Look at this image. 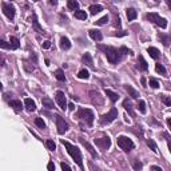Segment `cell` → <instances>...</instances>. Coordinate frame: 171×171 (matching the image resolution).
<instances>
[{"mask_svg": "<svg viewBox=\"0 0 171 171\" xmlns=\"http://www.w3.org/2000/svg\"><path fill=\"white\" fill-rule=\"evenodd\" d=\"M79 140H80V143H82V144H83L84 147H86V149L88 150V153L91 154L92 157H94V158H98V154H96V151H95L94 147H92V146L90 144V143H88L87 140H84V138H82V136L79 138Z\"/></svg>", "mask_w": 171, "mask_h": 171, "instance_id": "cell-12", "label": "cell"}, {"mask_svg": "<svg viewBox=\"0 0 171 171\" xmlns=\"http://www.w3.org/2000/svg\"><path fill=\"white\" fill-rule=\"evenodd\" d=\"M55 120H56V128H58L59 134H64V132L68 130V123H67L64 118H62L60 115H56L55 116Z\"/></svg>", "mask_w": 171, "mask_h": 171, "instance_id": "cell-7", "label": "cell"}, {"mask_svg": "<svg viewBox=\"0 0 171 171\" xmlns=\"http://www.w3.org/2000/svg\"><path fill=\"white\" fill-rule=\"evenodd\" d=\"M119 52L122 55H127V54H132V51L131 50H128L127 47H124V46H122V47L119 48Z\"/></svg>", "mask_w": 171, "mask_h": 171, "instance_id": "cell-39", "label": "cell"}, {"mask_svg": "<svg viewBox=\"0 0 171 171\" xmlns=\"http://www.w3.org/2000/svg\"><path fill=\"white\" fill-rule=\"evenodd\" d=\"M123 107H124V110L127 111L130 115H131L132 118L135 116V112H134V110H132V104L130 102H128V99H126V100H123Z\"/></svg>", "mask_w": 171, "mask_h": 171, "instance_id": "cell-18", "label": "cell"}, {"mask_svg": "<svg viewBox=\"0 0 171 171\" xmlns=\"http://www.w3.org/2000/svg\"><path fill=\"white\" fill-rule=\"evenodd\" d=\"M94 142L100 150H107V149L111 147V139H110L108 136H104V138H96Z\"/></svg>", "mask_w": 171, "mask_h": 171, "instance_id": "cell-8", "label": "cell"}, {"mask_svg": "<svg viewBox=\"0 0 171 171\" xmlns=\"http://www.w3.org/2000/svg\"><path fill=\"white\" fill-rule=\"evenodd\" d=\"M50 47H51V42H48V40H46V42L43 43V48H44V50H48Z\"/></svg>", "mask_w": 171, "mask_h": 171, "instance_id": "cell-45", "label": "cell"}, {"mask_svg": "<svg viewBox=\"0 0 171 171\" xmlns=\"http://www.w3.org/2000/svg\"><path fill=\"white\" fill-rule=\"evenodd\" d=\"M159 39H162V42H163V46L168 47V44H170V40H168V36H167V35H163V33H160V35H159Z\"/></svg>", "mask_w": 171, "mask_h": 171, "instance_id": "cell-37", "label": "cell"}, {"mask_svg": "<svg viewBox=\"0 0 171 171\" xmlns=\"http://www.w3.org/2000/svg\"><path fill=\"white\" fill-rule=\"evenodd\" d=\"M47 168H48L50 171H55V164L52 163V162H50V163L47 164Z\"/></svg>", "mask_w": 171, "mask_h": 171, "instance_id": "cell-47", "label": "cell"}, {"mask_svg": "<svg viewBox=\"0 0 171 171\" xmlns=\"http://www.w3.org/2000/svg\"><path fill=\"white\" fill-rule=\"evenodd\" d=\"M10 43H11V47L14 48V50H18V48L20 47V42H19V39L16 36H11Z\"/></svg>", "mask_w": 171, "mask_h": 171, "instance_id": "cell-26", "label": "cell"}, {"mask_svg": "<svg viewBox=\"0 0 171 171\" xmlns=\"http://www.w3.org/2000/svg\"><path fill=\"white\" fill-rule=\"evenodd\" d=\"M108 22V16H107V15H106V16H103V18H100L99 19V20H96V26H104L106 23Z\"/></svg>", "mask_w": 171, "mask_h": 171, "instance_id": "cell-35", "label": "cell"}, {"mask_svg": "<svg viewBox=\"0 0 171 171\" xmlns=\"http://www.w3.org/2000/svg\"><path fill=\"white\" fill-rule=\"evenodd\" d=\"M55 99H56V102H58L59 107L62 110H66L67 108V100H66V95L63 91H56L55 94Z\"/></svg>", "mask_w": 171, "mask_h": 171, "instance_id": "cell-10", "label": "cell"}, {"mask_svg": "<svg viewBox=\"0 0 171 171\" xmlns=\"http://www.w3.org/2000/svg\"><path fill=\"white\" fill-rule=\"evenodd\" d=\"M146 18L149 19L150 22H154L155 24H158V26L160 27V28H167V20L164 18H160L158 14H155V12H153V14H147V16Z\"/></svg>", "mask_w": 171, "mask_h": 171, "instance_id": "cell-6", "label": "cell"}, {"mask_svg": "<svg viewBox=\"0 0 171 171\" xmlns=\"http://www.w3.org/2000/svg\"><path fill=\"white\" fill-rule=\"evenodd\" d=\"M106 95L110 98V100L111 102H116L118 99H119V95L116 94V92H114V91H111V90H106Z\"/></svg>", "mask_w": 171, "mask_h": 171, "instance_id": "cell-24", "label": "cell"}, {"mask_svg": "<svg viewBox=\"0 0 171 171\" xmlns=\"http://www.w3.org/2000/svg\"><path fill=\"white\" fill-rule=\"evenodd\" d=\"M116 142H118V146H119V147L123 150V151H126V153L131 151V150L135 147L134 142H132V140L128 138V136H124V135H120V136H118Z\"/></svg>", "mask_w": 171, "mask_h": 171, "instance_id": "cell-4", "label": "cell"}, {"mask_svg": "<svg viewBox=\"0 0 171 171\" xmlns=\"http://www.w3.org/2000/svg\"><path fill=\"white\" fill-rule=\"evenodd\" d=\"M68 8L69 10H72V11H76L78 8H79V3H78L76 0H68Z\"/></svg>", "mask_w": 171, "mask_h": 171, "instance_id": "cell-30", "label": "cell"}, {"mask_svg": "<svg viewBox=\"0 0 171 171\" xmlns=\"http://www.w3.org/2000/svg\"><path fill=\"white\" fill-rule=\"evenodd\" d=\"M50 4H52V5H56V4H58V0H50Z\"/></svg>", "mask_w": 171, "mask_h": 171, "instance_id": "cell-51", "label": "cell"}, {"mask_svg": "<svg viewBox=\"0 0 171 171\" xmlns=\"http://www.w3.org/2000/svg\"><path fill=\"white\" fill-rule=\"evenodd\" d=\"M46 146H47V149L50 150V151H55V150H56V144H55V142L51 140V139L46 142Z\"/></svg>", "mask_w": 171, "mask_h": 171, "instance_id": "cell-32", "label": "cell"}, {"mask_svg": "<svg viewBox=\"0 0 171 171\" xmlns=\"http://www.w3.org/2000/svg\"><path fill=\"white\" fill-rule=\"evenodd\" d=\"M155 71H157L158 74H160V75H166L167 74V71H166V68H164L160 63H158V64H155Z\"/></svg>", "mask_w": 171, "mask_h": 171, "instance_id": "cell-31", "label": "cell"}, {"mask_svg": "<svg viewBox=\"0 0 171 171\" xmlns=\"http://www.w3.org/2000/svg\"><path fill=\"white\" fill-rule=\"evenodd\" d=\"M147 144H149V147L153 150L154 153H158V147H157V144H155V142H154L153 139H149V140H147Z\"/></svg>", "mask_w": 171, "mask_h": 171, "instance_id": "cell-34", "label": "cell"}, {"mask_svg": "<svg viewBox=\"0 0 171 171\" xmlns=\"http://www.w3.org/2000/svg\"><path fill=\"white\" fill-rule=\"evenodd\" d=\"M24 107H26L27 111H29V112H32V111H35L36 110V104H35V102H33L32 99H24Z\"/></svg>", "mask_w": 171, "mask_h": 171, "instance_id": "cell-14", "label": "cell"}, {"mask_svg": "<svg viewBox=\"0 0 171 171\" xmlns=\"http://www.w3.org/2000/svg\"><path fill=\"white\" fill-rule=\"evenodd\" d=\"M60 167H62L63 170H71V166H68V164L64 163V162H62V163H60Z\"/></svg>", "mask_w": 171, "mask_h": 171, "instance_id": "cell-44", "label": "cell"}, {"mask_svg": "<svg viewBox=\"0 0 171 171\" xmlns=\"http://www.w3.org/2000/svg\"><path fill=\"white\" fill-rule=\"evenodd\" d=\"M67 107H68L71 111H74V110H75V104H74V103H69V104H67Z\"/></svg>", "mask_w": 171, "mask_h": 171, "instance_id": "cell-50", "label": "cell"}, {"mask_svg": "<svg viewBox=\"0 0 171 171\" xmlns=\"http://www.w3.org/2000/svg\"><path fill=\"white\" fill-rule=\"evenodd\" d=\"M35 124H36L39 128H42V130H43V128H46V123L43 122V119H42V118H36V119H35Z\"/></svg>", "mask_w": 171, "mask_h": 171, "instance_id": "cell-36", "label": "cell"}, {"mask_svg": "<svg viewBox=\"0 0 171 171\" xmlns=\"http://www.w3.org/2000/svg\"><path fill=\"white\" fill-rule=\"evenodd\" d=\"M132 167H134V170H140V168L143 167V164L139 162V160H136V162H134V164H132Z\"/></svg>", "mask_w": 171, "mask_h": 171, "instance_id": "cell-43", "label": "cell"}, {"mask_svg": "<svg viewBox=\"0 0 171 171\" xmlns=\"http://www.w3.org/2000/svg\"><path fill=\"white\" fill-rule=\"evenodd\" d=\"M150 87H153V88H158V87H159L158 80L154 79V78H151V79H150Z\"/></svg>", "mask_w": 171, "mask_h": 171, "instance_id": "cell-41", "label": "cell"}, {"mask_svg": "<svg viewBox=\"0 0 171 171\" xmlns=\"http://www.w3.org/2000/svg\"><path fill=\"white\" fill-rule=\"evenodd\" d=\"M99 50H103L107 56V60H108L111 64H116L120 60V52L119 50H116L115 47H107V46H99Z\"/></svg>", "mask_w": 171, "mask_h": 171, "instance_id": "cell-2", "label": "cell"}, {"mask_svg": "<svg viewBox=\"0 0 171 171\" xmlns=\"http://www.w3.org/2000/svg\"><path fill=\"white\" fill-rule=\"evenodd\" d=\"M124 90L128 92V95H130L131 98H134V99H138L139 98V92L136 91V90H135L132 86H128V84H127V86H124Z\"/></svg>", "mask_w": 171, "mask_h": 171, "instance_id": "cell-16", "label": "cell"}, {"mask_svg": "<svg viewBox=\"0 0 171 171\" xmlns=\"http://www.w3.org/2000/svg\"><path fill=\"white\" fill-rule=\"evenodd\" d=\"M42 103H43V106L47 110H52V108H54V100H52L51 98H48V96H44V98L42 99Z\"/></svg>", "mask_w": 171, "mask_h": 171, "instance_id": "cell-17", "label": "cell"}, {"mask_svg": "<svg viewBox=\"0 0 171 171\" xmlns=\"http://www.w3.org/2000/svg\"><path fill=\"white\" fill-rule=\"evenodd\" d=\"M33 1H39V0H33Z\"/></svg>", "mask_w": 171, "mask_h": 171, "instance_id": "cell-54", "label": "cell"}, {"mask_svg": "<svg viewBox=\"0 0 171 171\" xmlns=\"http://www.w3.org/2000/svg\"><path fill=\"white\" fill-rule=\"evenodd\" d=\"M60 48L64 50V51H67V50L71 48V42L68 40V37H62V39H60Z\"/></svg>", "mask_w": 171, "mask_h": 171, "instance_id": "cell-20", "label": "cell"}, {"mask_svg": "<svg viewBox=\"0 0 171 171\" xmlns=\"http://www.w3.org/2000/svg\"><path fill=\"white\" fill-rule=\"evenodd\" d=\"M10 106H11L15 111H22V108H23L20 100H11V102H10Z\"/></svg>", "mask_w": 171, "mask_h": 171, "instance_id": "cell-23", "label": "cell"}, {"mask_svg": "<svg viewBox=\"0 0 171 171\" xmlns=\"http://www.w3.org/2000/svg\"><path fill=\"white\" fill-rule=\"evenodd\" d=\"M118 118V110L115 108V107H112V108L110 110L107 114H104V115H102V118H100V124L102 126H106V124H110L112 123L114 120Z\"/></svg>", "mask_w": 171, "mask_h": 171, "instance_id": "cell-5", "label": "cell"}, {"mask_svg": "<svg viewBox=\"0 0 171 171\" xmlns=\"http://www.w3.org/2000/svg\"><path fill=\"white\" fill-rule=\"evenodd\" d=\"M1 88H3V84H1V83H0V90H1Z\"/></svg>", "mask_w": 171, "mask_h": 171, "instance_id": "cell-53", "label": "cell"}, {"mask_svg": "<svg viewBox=\"0 0 171 171\" xmlns=\"http://www.w3.org/2000/svg\"><path fill=\"white\" fill-rule=\"evenodd\" d=\"M115 27H120V19L115 18Z\"/></svg>", "mask_w": 171, "mask_h": 171, "instance_id": "cell-48", "label": "cell"}, {"mask_svg": "<svg viewBox=\"0 0 171 171\" xmlns=\"http://www.w3.org/2000/svg\"><path fill=\"white\" fill-rule=\"evenodd\" d=\"M138 110L140 111L142 114H146V103H144V100H139L138 102Z\"/></svg>", "mask_w": 171, "mask_h": 171, "instance_id": "cell-33", "label": "cell"}, {"mask_svg": "<svg viewBox=\"0 0 171 171\" xmlns=\"http://www.w3.org/2000/svg\"><path fill=\"white\" fill-rule=\"evenodd\" d=\"M88 35H90V37H91L92 40H95V42H100V40L103 39L102 32L98 31V29H90V31H88Z\"/></svg>", "mask_w": 171, "mask_h": 171, "instance_id": "cell-13", "label": "cell"}, {"mask_svg": "<svg viewBox=\"0 0 171 171\" xmlns=\"http://www.w3.org/2000/svg\"><path fill=\"white\" fill-rule=\"evenodd\" d=\"M55 78L58 80H60V82H66V75L63 72V69H56L55 71Z\"/></svg>", "mask_w": 171, "mask_h": 171, "instance_id": "cell-27", "label": "cell"}, {"mask_svg": "<svg viewBox=\"0 0 171 171\" xmlns=\"http://www.w3.org/2000/svg\"><path fill=\"white\" fill-rule=\"evenodd\" d=\"M4 63H5V58H4V55L0 52V66H4Z\"/></svg>", "mask_w": 171, "mask_h": 171, "instance_id": "cell-46", "label": "cell"}, {"mask_svg": "<svg viewBox=\"0 0 171 171\" xmlns=\"http://www.w3.org/2000/svg\"><path fill=\"white\" fill-rule=\"evenodd\" d=\"M138 63H139V67H140L142 71H147V69H149V64H147V62L144 60V58H143L142 55H139Z\"/></svg>", "mask_w": 171, "mask_h": 171, "instance_id": "cell-21", "label": "cell"}, {"mask_svg": "<svg viewBox=\"0 0 171 171\" xmlns=\"http://www.w3.org/2000/svg\"><path fill=\"white\" fill-rule=\"evenodd\" d=\"M33 26H35V28L37 29V31H40V32H42V31H43V28H42V27L39 26V23H37V20H36V16H35V15H33Z\"/></svg>", "mask_w": 171, "mask_h": 171, "instance_id": "cell-42", "label": "cell"}, {"mask_svg": "<svg viewBox=\"0 0 171 171\" xmlns=\"http://www.w3.org/2000/svg\"><path fill=\"white\" fill-rule=\"evenodd\" d=\"M160 99H162V102H163L166 106H171V99L168 98V96H164V95H160Z\"/></svg>", "mask_w": 171, "mask_h": 171, "instance_id": "cell-40", "label": "cell"}, {"mask_svg": "<svg viewBox=\"0 0 171 171\" xmlns=\"http://www.w3.org/2000/svg\"><path fill=\"white\" fill-rule=\"evenodd\" d=\"M100 11H103V7L102 5H99V4H94V5L90 7V14L91 15H96V14H99Z\"/></svg>", "mask_w": 171, "mask_h": 171, "instance_id": "cell-25", "label": "cell"}, {"mask_svg": "<svg viewBox=\"0 0 171 171\" xmlns=\"http://www.w3.org/2000/svg\"><path fill=\"white\" fill-rule=\"evenodd\" d=\"M62 143H63V146L67 149V153L71 155V158H72V159L76 162L78 166L83 170L84 166H83V159H82V153H80V150L78 149L76 146H74V144H71L69 142H67V140H62Z\"/></svg>", "mask_w": 171, "mask_h": 171, "instance_id": "cell-1", "label": "cell"}, {"mask_svg": "<svg viewBox=\"0 0 171 171\" xmlns=\"http://www.w3.org/2000/svg\"><path fill=\"white\" fill-rule=\"evenodd\" d=\"M90 96H91V102L94 103V104H103V96L100 94H99L98 91H90Z\"/></svg>", "mask_w": 171, "mask_h": 171, "instance_id": "cell-11", "label": "cell"}, {"mask_svg": "<svg viewBox=\"0 0 171 171\" xmlns=\"http://www.w3.org/2000/svg\"><path fill=\"white\" fill-rule=\"evenodd\" d=\"M151 170H154V171H163L162 168L159 167V166H153V167H151Z\"/></svg>", "mask_w": 171, "mask_h": 171, "instance_id": "cell-49", "label": "cell"}, {"mask_svg": "<svg viewBox=\"0 0 171 171\" xmlns=\"http://www.w3.org/2000/svg\"><path fill=\"white\" fill-rule=\"evenodd\" d=\"M78 78H79V79H86V80H87L88 78H90V72H88L86 68L80 69L79 72H78Z\"/></svg>", "mask_w": 171, "mask_h": 171, "instance_id": "cell-28", "label": "cell"}, {"mask_svg": "<svg viewBox=\"0 0 171 171\" xmlns=\"http://www.w3.org/2000/svg\"><path fill=\"white\" fill-rule=\"evenodd\" d=\"M1 8H3L4 15H5L8 19H14L15 18V14H16V11H15V7L12 5V4L3 3V4H1Z\"/></svg>", "mask_w": 171, "mask_h": 171, "instance_id": "cell-9", "label": "cell"}, {"mask_svg": "<svg viewBox=\"0 0 171 171\" xmlns=\"http://www.w3.org/2000/svg\"><path fill=\"white\" fill-rule=\"evenodd\" d=\"M147 52H149L150 56H151L153 59H159V56H160L159 50L155 48V47H149V48H147Z\"/></svg>", "mask_w": 171, "mask_h": 171, "instance_id": "cell-19", "label": "cell"}, {"mask_svg": "<svg viewBox=\"0 0 171 171\" xmlns=\"http://www.w3.org/2000/svg\"><path fill=\"white\" fill-rule=\"evenodd\" d=\"M0 48H4V50H10L11 47V43H7V42H4V40H0Z\"/></svg>", "mask_w": 171, "mask_h": 171, "instance_id": "cell-38", "label": "cell"}, {"mask_svg": "<svg viewBox=\"0 0 171 171\" xmlns=\"http://www.w3.org/2000/svg\"><path fill=\"white\" fill-rule=\"evenodd\" d=\"M76 118H79L80 120L86 122L87 126L91 127L92 124H94L95 115H94V112H92V110H90V108H79L76 112Z\"/></svg>", "mask_w": 171, "mask_h": 171, "instance_id": "cell-3", "label": "cell"}, {"mask_svg": "<svg viewBox=\"0 0 171 171\" xmlns=\"http://www.w3.org/2000/svg\"><path fill=\"white\" fill-rule=\"evenodd\" d=\"M142 84H143V86H144V87H146V80L143 79V78H142Z\"/></svg>", "mask_w": 171, "mask_h": 171, "instance_id": "cell-52", "label": "cell"}, {"mask_svg": "<svg viewBox=\"0 0 171 171\" xmlns=\"http://www.w3.org/2000/svg\"><path fill=\"white\" fill-rule=\"evenodd\" d=\"M126 15H127L128 20H135L136 16H138V14H136V11H135L134 8H127L126 10Z\"/></svg>", "mask_w": 171, "mask_h": 171, "instance_id": "cell-22", "label": "cell"}, {"mask_svg": "<svg viewBox=\"0 0 171 171\" xmlns=\"http://www.w3.org/2000/svg\"><path fill=\"white\" fill-rule=\"evenodd\" d=\"M82 60H83L84 64H87L90 68H94V62H92V56L90 52H86V54L82 56Z\"/></svg>", "mask_w": 171, "mask_h": 171, "instance_id": "cell-15", "label": "cell"}, {"mask_svg": "<svg viewBox=\"0 0 171 171\" xmlns=\"http://www.w3.org/2000/svg\"><path fill=\"white\" fill-rule=\"evenodd\" d=\"M75 18L79 19V20H86V19H87V14H86V11H79V10H76V11H75Z\"/></svg>", "mask_w": 171, "mask_h": 171, "instance_id": "cell-29", "label": "cell"}]
</instances>
